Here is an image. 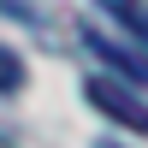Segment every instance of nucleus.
<instances>
[{
	"label": "nucleus",
	"instance_id": "obj_1",
	"mask_svg": "<svg viewBox=\"0 0 148 148\" xmlns=\"http://www.w3.org/2000/svg\"><path fill=\"white\" fill-rule=\"evenodd\" d=\"M83 95H89V107H95V113H107L113 125L148 136V101H142V95H130L125 83H113V77H89V83H83Z\"/></svg>",
	"mask_w": 148,
	"mask_h": 148
},
{
	"label": "nucleus",
	"instance_id": "obj_3",
	"mask_svg": "<svg viewBox=\"0 0 148 148\" xmlns=\"http://www.w3.org/2000/svg\"><path fill=\"white\" fill-rule=\"evenodd\" d=\"M24 89V59L12 47H0V95H18Z\"/></svg>",
	"mask_w": 148,
	"mask_h": 148
},
{
	"label": "nucleus",
	"instance_id": "obj_4",
	"mask_svg": "<svg viewBox=\"0 0 148 148\" xmlns=\"http://www.w3.org/2000/svg\"><path fill=\"white\" fill-rule=\"evenodd\" d=\"M107 12H119V18H125L130 30H136V42H148V12H142V6H130V0H113Z\"/></svg>",
	"mask_w": 148,
	"mask_h": 148
},
{
	"label": "nucleus",
	"instance_id": "obj_2",
	"mask_svg": "<svg viewBox=\"0 0 148 148\" xmlns=\"http://www.w3.org/2000/svg\"><path fill=\"white\" fill-rule=\"evenodd\" d=\"M83 47H89L95 59H107V65H119L125 77L148 83V53H130V47H119L113 36H107V30H95V24H89V30H83Z\"/></svg>",
	"mask_w": 148,
	"mask_h": 148
}]
</instances>
